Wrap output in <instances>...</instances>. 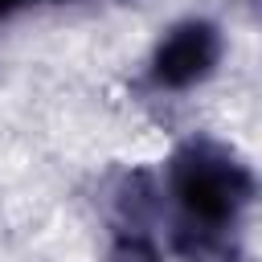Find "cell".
I'll use <instances>...</instances> for the list:
<instances>
[{"mask_svg":"<svg viewBox=\"0 0 262 262\" xmlns=\"http://www.w3.org/2000/svg\"><path fill=\"white\" fill-rule=\"evenodd\" d=\"M246 176L237 164H229L225 156H209V151H192L188 160H180L176 168V192L188 205V213L201 225H221L237 201L246 196Z\"/></svg>","mask_w":262,"mask_h":262,"instance_id":"obj_1","label":"cell"},{"mask_svg":"<svg viewBox=\"0 0 262 262\" xmlns=\"http://www.w3.org/2000/svg\"><path fill=\"white\" fill-rule=\"evenodd\" d=\"M111 262H156V254H151V246H147V242L131 237V242H123V246L115 250V258H111Z\"/></svg>","mask_w":262,"mask_h":262,"instance_id":"obj_3","label":"cell"},{"mask_svg":"<svg viewBox=\"0 0 262 262\" xmlns=\"http://www.w3.org/2000/svg\"><path fill=\"white\" fill-rule=\"evenodd\" d=\"M16 4H25V0H0V12H8V8H16Z\"/></svg>","mask_w":262,"mask_h":262,"instance_id":"obj_4","label":"cell"},{"mask_svg":"<svg viewBox=\"0 0 262 262\" xmlns=\"http://www.w3.org/2000/svg\"><path fill=\"white\" fill-rule=\"evenodd\" d=\"M217 61V33L209 25H180L156 53V78L164 86H192Z\"/></svg>","mask_w":262,"mask_h":262,"instance_id":"obj_2","label":"cell"}]
</instances>
